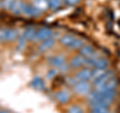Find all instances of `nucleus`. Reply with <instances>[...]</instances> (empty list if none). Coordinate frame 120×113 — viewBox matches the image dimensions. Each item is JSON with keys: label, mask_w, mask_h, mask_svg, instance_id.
<instances>
[{"label": "nucleus", "mask_w": 120, "mask_h": 113, "mask_svg": "<svg viewBox=\"0 0 120 113\" xmlns=\"http://www.w3.org/2000/svg\"><path fill=\"white\" fill-rule=\"evenodd\" d=\"M59 42L63 47L68 48L71 50H79V48L83 44H85V41L79 38V37L75 36L70 33H65L59 38Z\"/></svg>", "instance_id": "f257e3e1"}, {"label": "nucleus", "mask_w": 120, "mask_h": 113, "mask_svg": "<svg viewBox=\"0 0 120 113\" xmlns=\"http://www.w3.org/2000/svg\"><path fill=\"white\" fill-rule=\"evenodd\" d=\"M116 96L115 91H109V92H101L98 91L94 88H92V90L90 91L87 95H86V99L89 101H105V102L111 103L114 100Z\"/></svg>", "instance_id": "f03ea898"}, {"label": "nucleus", "mask_w": 120, "mask_h": 113, "mask_svg": "<svg viewBox=\"0 0 120 113\" xmlns=\"http://www.w3.org/2000/svg\"><path fill=\"white\" fill-rule=\"evenodd\" d=\"M47 62L52 68L57 70V72L60 71L61 73H64L70 68L68 63L66 62L65 57L61 54H56V55L50 56V57L47 59Z\"/></svg>", "instance_id": "7ed1b4c3"}, {"label": "nucleus", "mask_w": 120, "mask_h": 113, "mask_svg": "<svg viewBox=\"0 0 120 113\" xmlns=\"http://www.w3.org/2000/svg\"><path fill=\"white\" fill-rule=\"evenodd\" d=\"M19 37L18 31L14 28H5L0 30V42H14Z\"/></svg>", "instance_id": "20e7f679"}, {"label": "nucleus", "mask_w": 120, "mask_h": 113, "mask_svg": "<svg viewBox=\"0 0 120 113\" xmlns=\"http://www.w3.org/2000/svg\"><path fill=\"white\" fill-rule=\"evenodd\" d=\"M92 84L89 81H77L72 86L74 93L81 96H86L92 90Z\"/></svg>", "instance_id": "39448f33"}, {"label": "nucleus", "mask_w": 120, "mask_h": 113, "mask_svg": "<svg viewBox=\"0 0 120 113\" xmlns=\"http://www.w3.org/2000/svg\"><path fill=\"white\" fill-rule=\"evenodd\" d=\"M68 65L70 68L77 69V70L82 68V67H87V58H85L84 56H82L78 53L71 57V59L68 62Z\"/></svg>", "instance_id": "423d86ee"}, {"label": "nucleus", "mask_w": 120, "mask_h": 113, "mask_svg": "<svg viewBox=\"0 0 120 113\" xmlns=\"http://www.w3.org/2000/svg\"><path fill=\"white\" fill-rule=\"evenodd\" d=\"M116 86H117V81L112 76L109 79H107L106 81H104L103 83L94 86V89L101 92H109V91H115Z\"/></svg>", "instance_id": "0eeeda50"}, {"label": "nucleus", "mask_w": 120, "mask_h": 113, "mask_svg": "<svg viewBox=\"0 0 120 113\" xmlns=\"http://www.w3.org/2000/svg\"><path fill=\"white\" fill-rule=\"evenodd\" d=\"M54 35V31L48 27H41L36 30V34L33 42H41L43 40L52 38Z\"/></svg>", "instance_id": "6e6552de"}, {"label": "nucleus", "mask_w": 120, "mask_h": 113, "mask_svg": "<svg viewBox=\"0 0 120 113\" xmlns=\"http://www.w3.org/2000/svg\"><path fill=\"white\" fill-rule=\"evenodd\" d=\"M93 73V68L90 67H82V68L78 69L77 72L74 74L78 81H91Z\"/></svg>", "instance_id": "1a4fd4ad"}, {"label": "nucleus", "mask_w": 120, "mask_h": 113, "mask_svg": "<svg viewBox=\"0 0 120 113\" xmlns=\"http://www.w3.org/2000/svg\"><path fill=\"white\" fill-rule=\"evenodd\" d=\"M42 14L39 10H37L31 3H23V7H22V13L21 15H24L26 17H39Z\"/></svg>", "instance_id": "9d476101"}, {"label": "nucleus", "mask_w": 120, "mask_h": 113, "mask_svg": "<svg viewBox=\"0 0 120 113\" xmlns=\"http://www.w3.org/2000/svg\"><path fill=\"white\" fill-rule=\"evenodd\" d=\"M79 54L84 56L85 58H93V57H96V56H98V53H97V51L95 50V48L91 46L90 44H83L82 46L79 48Z\"/></svg>", "instance_id": "9b49d317"}, {"label": "nucleus", "mask_w": 120, "mask_h": 113, "mask_svg": "<svg viewBox=\"0 0 120 113\" xmlns=\"http://www.w3.org/2000/svg\"><path fill=\"white\" fill-rule=\"evenodd\" d=\"M54 98L56 99L58 103H61V104H64L67 103L71 98V94L69 91L67 90H58L57 92H55L54 94Z\"/></svg>", "instance_id": "f8f14e48"}, {"label": "nucleus", "mask_w": 120, "mask_h": 113, "mask_svg": "<svg viewBox=\"0 0 120 113\" xmlns=\"http://www.w3.org/2000/svg\"><path fill=\"white\" fill-rule=\"evenodd\" d=\"M30 86L33 89L37 90V91H42L46 87V83H45V80L41 76H35L30 81Z\"/></svg>", "instance_id": "ddd939ff"}, {"label": "nucleus", "mask_w": 120, "mask_h": 113, "mask_svg": "<svg viewBox=\"0 0 120 113\" xmlns=\"http://www.w3.org/2000/svg\"><path fill=\"white\" fill-rule=\"evenodd\" d=\"M56 43V40L54 39V37L52 38H49V39H46V40H43L39 42V45H38V50L40 52H47L51 50L52 48L54 47V45Z\"/></svg>", "instance_id": "4468645a"}, {"label": "nucleus", "mask_w": 120, "mask_h": 113, "mask_svg": "<svg viewBox=\"0 0 120 113\" xmlns=\"http://www.w3.org/2000/svg\"><path fill=\"white\" fill-rule=\"evenodd\" d=\"M36 28L34 27H27L24 29V31L22 32V35L21 37L23 38L26 42H33L34 41V37H35V34H36Z\"/></svg>", "instance_id": "2eb2a0df"}, {"label": "nucleus", "mask_w": 120, "mask_h": 113, "mask_svg": "<svg viewBox=\"0 0 120 113\" xmlns=\"http://www.w3.org/2000/svg\"><path fill=\"white\" fill-rule=\"evenodd\" d=\"M31 4L34 6L37 10H39L41 13L49 10L48 9V0H32Z\"/></svg>", "instance_id": "dca6fc26"}, {"label": "nucleus", "mask_w": 120, "mask_h": 113, "mask_svg": "<svg viewBox=\"0 0 120 113\" xmlns=\"http://www.w3.org/2000/svg\"><path fill=\"white\" fill-rule=\"evenodd\" d=\"M23 0H15L12 7L10 9V12H12L15 15H20L22 13V7H23Z\"/></svg>", "instance_id": "f3484780"}, {"label": "nucleus", "mask_w": 120, "mask_h": 113, "mask_svg": "<svg viewBox=\"0 0 120 113\" xmlns=\"http://www.w3.org/2000/svg\"><path fill=\"white\" fill-rule=\"evenodd\" d=\"M64 4L63 0H48V9L51 11H57Z\"/></svg>", "instance_id": "a211bd4d"}, {"label": "nucleus", "mask_w": 120, "mask_h": 113, "mask_svg": "<svg viewBox=\"0 0 120 113\" xmlns=\"http://www.w3.org/2000/svg\"><path fill=\"white\" fill-rule=\"evenodd\" d=\"M89 108H109L110 103L105 102V101H89L88 102Z\"/></svg>", "instance_id": "6ab92c4d"}, {"label": "nucleus", "mask_w": 120, "mask_h": 113, "mask_svg": "<svg viewBox=\"0 0 120 113\" xmlns=\"http://www.w3.org/2000/svg\"><path fill=\"white\" fill-rule=\"evenodd\" d=\"M67 113H84V110L82 109L79 105H71V106L67 109Z\"/></svg>", "instance_id": "aec40b11"}, {"label": "nucleus", "mask_w": 120, "mask_h": 113, "mask_svg": "<svg viewBox=\"0 0 120 113\" xmlns=\"http://www.w3.org/2000/svg\"><path fill=\"white\" fill-rule=\"evenodd\" d=\"M14 1H15V0H1V6L4 9L10 11V9H11V7H12V5H13Z\"/></svg>", "instance_id": "412c9836"}, {"label": "nucleus", "mask_w": 120, "mask_h": 113, "mask_svg": "<svg viewBox=\"0 0 120 113\" xmlns=\"http://www.w3.org/2000/svg\"><path fill=\"white\" fill-rule=\"evenodd\" d=\"M89 113H110L109 108H93L90 109Z\"/></svg>", "instance_id": "4be33fe9"}, {"label": "nucleus", "mask_w": 120, "mask_h": 113, "mask_svg": "<svg viewBox=\"0 0 120 113\" xmlns=\"http://www.w3.org/2000/svg\"><path fill=\"white\" fill-rule=\"evenodd\" d=\"M64 4L69 5V6H75L80 2V0H63Z\"/></svg>", "instance_id": "5701e85b"}, {"label": "nucleus", "mask_w": 120, "mask_h": 113, "mask_svg": "<svg viewBox=\"0 0 120 113\" xmlns=\"http://www.w3.org/2000/svg\"><path fill=\"white\" fill-rule=\"evenodd\" d=\"M0 113H9V112H7L5 110H0Z\"/></svg>", "instance_id": "b1692460"}]
</instances>
